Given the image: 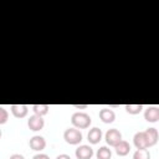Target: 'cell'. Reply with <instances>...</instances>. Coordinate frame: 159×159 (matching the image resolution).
<instances>
[{"label": "cell", "mask_w": 159, "mask_h": 159, "mask_svg": "<svg viewBox=\"0 0 159 159\" xmlns=\"http://www.w3.org/2000/svg\"><path fill=\"white\" fill-rule=\"evenodd\" d=\"M71 123L77 129H86L91 125L92 118L84 112H76L71 117Z\"/></svg>", "instance_id": "1"}, {"label": "cell", "mask_w": 159, "mask_h": 159, "mask_svg": "<svg viewBox=\"0 0 159 159\" xmlns=\"http://www.w3.org/2000/svg\"><path fill=\"white\" fill-rule=\"evenodd\" d=\"M63 139L71 145L80 144L82 140V133L77 128H67L63 133Z\"/></svg>", "instance_id": "2"}, {"label": "cell", "mask_w": 159, "mask_h": 159, "mask_svg": "<svg viewBox=\"0 0 159 159\" xmlns=\"http://www.w3.org/2000/svg\"><path fill=\"white\" fill-rule=\"evenodd\" d=\"M104 139H106V142H107L108 145L116 147V145L122 140V133H120L118 129H116V128L108 129V130L106 132Z\"/></svg>", "instance_id": "3"}, {"label": "cell", "mask_w": 159, "mask_h": 159, "mask_svg": "<svg viewBox=\"0 0 159 159\" xmlns=\"http://www.w3.org/2000/svg\"><path fill=\"white\" fill-rule=\"evenodd\" d=\"M43 125H45L43 118L40 117V116H37V114H32V116L29 118V120H27V127H29L31 130H34V132L41 130V129L43 128Z\"/></svg>", "instance_id": "4"}, {"label": "cell", "mask_w": 159, "mask_h": 159, "mask_svg": "<svg viewBox=\"0 0 159 159\" xmlns=\"http://www.w3.org/2000/svg\"><path fill=\"white\" fill-rule=\"evenodd\" d=\"M144 119L149 123H157L159 122V107L157 106H149L144 111Z\"/></svg>", "instance_id": "5"}, {"label": "cell", "mask_w": 159, "mask_h": 159, "mask_svg": "<svg viewBox=\"0 0 159 159\" xmlns=\"http://www.w3.org/2000/svg\"><path fill=\"white\" fill-rule=\"evenodd\" d=\"M29 145H30V148H31L32 150H35V152H41V150H43L45 147H46V140H45V138L41 137V135H34V137L30 139Z\"/></svg>", "instance_id": "6"}, {"label": "cell", "mask_w": 159, "mask_h": 159, "mask_svg": "<svg viewBox=\"0 0 159 159\" xmlns=\"http://www.w3.org/2000/svg\"><path fill=\"white\" fill-rule=\"evenodd\" d=\"M75 154H76L77 159H91L93 157V149L89 145L83 144V145H80L76 149Z\"/></svg>", "instance_id": "7"}, {"label": "cell", "mask_w": 159, "mask_h": 159, "mask_svg": "<svg viewBox=\"0 0 159 159\" xmlns=\"http://www.w3.org/2000/svg\"><path fill=\"white\" fill-rule=\"evenodd\" d=\"M145 133V138H147V143H148V148L149 147H154L158 140H159V133L155 128H148L147 130H144Z\"/></svg>", "instance_id": "8"}, {"label": "cell", "mask_w": 159, "mask_h": 159, "mask_svg": "<svg viewBox=\"0 0 159 159\" xmlns=\"http://www.w3.org/2000/svg\"><path fill=\"white\" fill-rule=\"evenodd\" d=\"M10 109L14 117L16 118H24L27 116V112H29V107L26 104H11Z\"/></svg>", "instance_id": "9"}, {"label": "cell", "mask_w": 159, "mask_h": 159, "mask_svg": "<svg viewBox=\"0 0 159 159\" xmlns=\"http://www.w3.org/2000/svg\"><path fill=\"white\" fill-rule=\"evenodd\" d=\"M99 119L106 124L113 123L116 119V113L111 108H102L99 111Z\"/></svg>", "instance_id": "10"}, {"label": "cell", "mask_w": 159, "mask_h": 159, "mask_svg": "<svg viewBox=\"0 0 159 159\" xmlns=\"http://www.w3.org/2000/svg\"><path fill=\"white\" fill-rule=\"evenodd\" d=\"M133 143H134L137 149H147L148 148V143H147L145 133L144 132H137L134 134V137H133Z\"/></svg>", "instance_id": "11"}, {"label": "cell", "mask_w": 159, "mask_h": 159, "mask_svg": "<svg viewBox=\"0 0 159 159\" xmlns=\"http://www.w3.org/2000/svg\"><path fill=\"white\" fill-rule=\"evenodd\" d=\"M87 139H88V142H89L91 144H97V143H99V140L102 139V130H101L99 128H97V127L89 129V132H88V134H87Z\"/></svg>", "instance_id": "12"}, {"label": "cell", "mask_w": 159, "mask_h": 159, "mask_svg": "<svg viewBox=\"0 0 159 159\" xmlns=\"http://www.w3.org/2000/svg\"><path fill=\"white\" fill-rule=\"evenodd\" d=\"M114 149H116V153L119 155V157H125L129 152H130V145H129V143L127 142V140H120L116 147H114Z\"/></svg>", "instance_id": "13"}, {"label": "cell", "mask_w": 159, "mask_h": 159, "mask_svg": "<svg viewBox=\"0 0 159 159\" xmlns=\"http://www.w3.org/2000/svg\"><path fill=\"white\" fill-rule=\"evenodd\" d=\"M48 109H50V106L48 104H34L32 106L34 114H37L40 117L46 116L48 113Z\"/></svg>", "instance_id": "14"}, {"label": "cell", "mask_w": 159, "mask_h": 159, "mask_svg": "<svg viewBox=\"0 0 159 159\" xmlns=\"http://www.w3.org/2000/svg\"><path fill=\"white\" fill-rule=\"evenodd\" d=\"M97 159H111L112 158V152L108 147H101L97 153H96Z\"/></svg>", "instance_id": "15"}, {"label": "cell", "mask_w": 159, "mask_h": 159, "mask_svg": "<svg viewBox=\"0 0 159 159\" xmlns=\"http://www.w3.org/2000/svg\"><path fill=\"white\" fill-rule=\"evenodd\" d=\"M125 111H127V113H129V114H138V113H140L142 112V109H143V104H138V103H135V104H125Z\"/></svg>", "instance_id": "16"}, {"label": "cell", "mask_w": 159, "mask_h": 159, "mask_svg": "<svg viewBox=\"0 0 159 159\" xmlns=\"http://www.w3.org/2000/svg\"><path fill=\"white\" fill-rule=\"evenodd\" d=\"M133 159H150V153L148 149H137L133 154Z\"/></svg>", "instance_id": "17"}, {"label": "cell", "mask_w": 159, "mask_h": 159, "mask_svg": "<svg viewBox=\"0 0 159 159\" xmlns=\"http://www.w3.org/2000/svg\"><path fill=\"white\" fill-rule=\"evenodd\" d=\"M9 113L4 107H0V124H5L7 122Z\"/></svg>", "instance_id": "18"}, {"label": "cell", "mask_w": 159, "mask_h": 159, "mask_svg": "<svg viewBox=\"0 0 159 159\" xmlns=\"http://www.w3.org/2000/svg\"><path fill=\"white\" fill-rule=\"evenodd\" d=\"M32 159H50V157L47 154H43V153H39L36 155H34Z\"/></svg>", "instance_id": "19"}, {"label": "cell", "mask_w": 159, "mask_h": 159, "mask_svg": "<svg viewBox=\"0 0 159 159\" xmlns=\"http://www.w3.org/2000/svg\"><path fill=\"white\" fill-rule=\"evenodd\" d=\"M9 159H25V158H24V155H21V154H12V155H10Z\"/></svg>", "instance_id": "20"}, {"label": "cell", "mask_w": 159, "mask_h": 159, "mask_svg": "<svg viewBox=\"0 0 159 159\" xmlns=\"http://www.w3.org/2000/svg\"><path fill=\"white\" fill-rule=\"evenodd\" d=\"M56 159H71V157L67 155V154H60V155L56 157Z\"/></svg>", "instance_id": "21"}, {"label": "cell", "mask_w": 159, "mask_h": 159, "mask_svg": "<svg viewBox=\"0 0 159 159\" xmlns=\"http://www.w3.org/2000/svg\"><path fill=\"white\" fill-rule=\"evenodd\" d=\"M75 107H76V108H87L88 106H87V104H84V106H78V104H76Z\"/></svg>", "instance_id": "22"}]
</instances>
